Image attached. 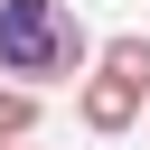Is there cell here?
I'll return each mask as SVG.
<instances>
[{
  "instance_id": "obj_1",
  "label": "cell",
  "mask_w": 150,
  "mask_h": 150,
  "mask_svg": "<svg viewBox=\"0 0 150 150\" xmlns=\"http://www.w3.org/2000/svg\"><path fill=\"white\" fill-rule=\"evenodd\" d=\"M84 66H94V38H84V19L66 0H0V75L9 84L47 94V84H66Z\"/></svg>"
},
{
  "instance_id": "obj_2",
  "label": "cell",
  "mask_w": 150,
  "mask_h": 150,
  "mask_svg": "<svg viewBox=\"0 0 150 150\" xmlns=\"http://www.w3.org/2000/svg\"><path fill=\"white\" fill-rule=\"evenodd\" d=\"M141 103H150V94H141L131 75H112V66H94V75H84V94H75V112H84V131H94V141H122V131L141 122Z\"/></svg>"
},
{
  "instance_id": "obj_3",
  "label": "cell",
  "mask_w": 150,
  "mask_h": 150,
  "mask_svg": "<svg viewBox=\"0 0 150 150\" xmlns=\"http://www.w3.org/2000/svg\"><path fill=\"white\" fill-rule=\"evenodd\" d=\"M94 66H112V75H131V84L150 94V38H141V28H122V38H103V56H94Z\"/></svg>"
},
{
  "instance_id": "obj_4",
  "label": "cell",
  "mask_w": 150,
  "mask_h": 150,
  "mask_svg": "<svg viewBox=\"0 0 150 150\" xmlns=\"http://www.w3.org/2000/svg\"><path fill=\"white\" fill-rule=\"evenodd\" d=\"M28 131H38V94L28 84H0V150H19Z\"/></svg>"
},
{
  "instance_id": "obj_5",
  "label": "cell",
  "mask_w": 150,
  "mask_h": 150,
  "mask_svg": "<svg viewBox=\"0 0 150 150\" xmlns=\"http://www.w3.org/2000/svg\"><path fill=\"white\" fill-rule=\"evenodd\" d=\"M19 150H28V141H19Z\"/></svg>"
}]
</instances>
